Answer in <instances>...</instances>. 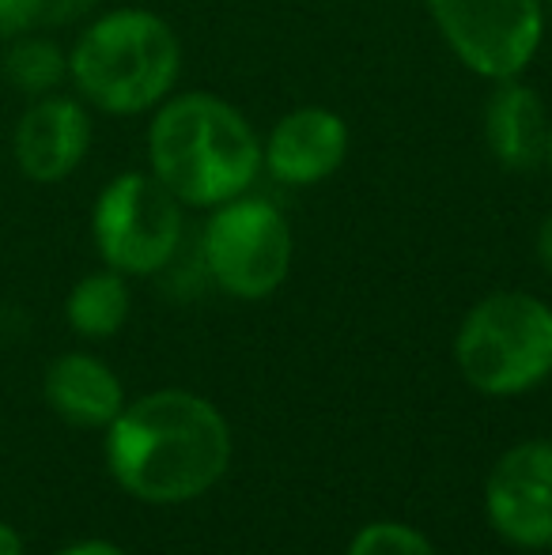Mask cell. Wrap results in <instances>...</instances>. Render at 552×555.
Wrapping results in <instances>:
<instances>
[{
  "mask_svg": "<svg viewBox=\"0 0 552 555\" xmlns=\"http://www.w3.org/2000/svg\"><path fill=\"white\" fill-rule=\"evenodd\" d=\"M534 249H538V261H541V269L552 276V212L541 220L538 227V238H534Z\"/></svg>",
  "mask_w": 552,
  "mask_h": 555,
  "instance_id": "obj_17",
  "label": "cell"
},
{
  "mask_svg": "<svg viewBox=\"0 0 552 555\" xmlns=\"http://www.w3.org/2000/svg\"><path fill=\"white\" fill-rule=\"evenodd\" d=\"M42 397L57 420L80 431H106L126 409V386L91 351H65L46 366Z\"/></svg>",
  "mask_w": 552,
  "mask_h": 555,
  "instance_id": "obj_12",
  "label": "cell"
},
{
  "mask_svg": "<svg viewBox=\"0 0 552 555\" xmlns=\"http://www.w3.org/2000/svg\"><path fill=\"white\" fill-rule=\"evenodd\" d=\"M352 132L333 106H295L261 137V170L287 190H314L348 163Z\"/></svg>",
  "mask_w": 552,
  "mask_h": 555,
  "instance_id": "obj_10",
  "label": "cell"
},
{
  "mask_svg": "<svg viewBox=\"0 0 552 555\" xmlns=\"http://www.w3.org/2000/svg\"><path fill=\"white\" fill-rule=\"evenodd\" d=\"M0 555H27L23 537L15 533V526H8V521H0Z\"/></svg>",
  "mask_w": 552,
  "mask_h": 555,
  "instance_id": "obj_19",
  "label": "cell"
},
{
  "mask_svg": "<svg viewBox=\"0 0 552 555\" xmlns=\"http://www.w3.org/2000/svg\"><path fill=\"white\" fill-rule=\"evenodd\" d=\"M129 314H133V292H129V276L114 269L88 272L73 284L65 299V322L68 330L84 340H111L126 330Z\"/></svg>",
  "mask_w": 552,
  "mask_h": 555,
  "instance_id": "obj_13",
  "label": "cell"
},
{
  "mask_svg": "<svg viewBox=\"0 0 552 555\" xmlns=\"http://www.w3.org/2000/svg\"><path fill=\"white\" fill-rule=\"evenodd\" d=\"M147 170L185 208L235 201L261 178V132L216 91H175L152 114L144 132Z\"/></svg>",
  "mask_w": 552,
  "mask_h": 555,
  "instance_id": "obj_2",
  "label": "cell"
},
{
  "mask_svg": "<svg viewBox=\"0 0 552 555\" xmlns=\"http://www.w3.org/2000/svg\"><path fill=\"white\" fill-rule=\"evenodd\" d=\"M99 0H0V42L20 35H53L95 15Z\"/></svg>",
  "mask_w": 552,
  "mask_h": 555,
  "instance_id": "obj_15",
  "label": "cell"
},
{
  "mask_svg": "<svg viewBox=\"0 0 552 555\" xmlns=\"http://www.w3.org/2000/svg\"><path fill=\"white\" fill-rule=\"evenodd\" d=\"M549 4H552V0H545V8H549Z\"/></svg>",
  "mask_w": 552,
  "mask_h": 555,
  "instance_id": "obj_21",
  "label": "cell"
},
{
  "mask_svg": "<svg viewBox=\"0 0 552 555\" xmlns=\"http://www.w3.org/2000/svg\"><path fill=\"white\" fill-rule=\"evenodd\" d=\"M185 238V205L152 175L121 170L91 205V242L106 269L129 280L159 276Z\"/></svg>",
  "mask_w": 552,
  "mask_h": 555,
  "instance_id": "obj_5",
  "label": "cell"
},
{
  "mask_svg": "<svg viewBox=\"0 0 552 555\" xmlns=\"http://www.w3.org/2000/svg\"><path fill=\"white\" fill-rule=\"evenodd\" d=\"M0 76L4 83L30 99L53 95L68 83V50L50 35H20L12 42H4V57H0Z\"/></svg>",
  "mask_w": 552,
  "mask_h": 555,
  "instance_id": "obj_14",
  "label": "cell"
},
{
  "mask_svg": "<svg viewBox=\"0 0 552 555\" xmlns=\"http://www.w3.org/2000/svg\"><path fill=\"white\" fill-rule=\"evenodd\" d=\"M454 366L485 397H523L552 374V307L530 292H492L454 333Z\"/></svg>",
  "mask_w": 552,
  "mask_h": 555,
  "instance_id": "obj_4",
  "label": "cell"
},
{
  "mask_svg": "<svg viewBox=\"0 0 552 555\" xmlns=\"http://www.w3.org/2000/svg\"><path fill=\"white\" fill-rule=\"evenodd\" d=\"M201 261L223 295L261 302L277 295L292 276V223L273 201L258 197L254 190L223 201L208 208L205 231H201Z\"/></svg>",
  "mask_w": 552,
  "mask_h": 555,
  "instance_id": "obj_6",
  "label": "cell"
},
{
  "mask_svg": "<svg viewBox=\"0 0 552 555\" xmlns=\"http://www.w3.org/2000/svg\"><path fill=\"white\" fill-rule=\"evenodd\" d=\"M57 555H126V552L111 541H76V544H68V548H61Z\"/></svg>",
  "mask_w": 552,
  "mask_h": 555,
  "instance_id": "obj_18",
  "label": "cell"
},
{
  "mask_svg": "<svg viewBox=\"0 0 552 555\" xmlns=\"http://www.w3.org/2000/svg\"><path fill=\"white\" fill-rule=\"evenodd\" d=\"M182 80V38L159 12L121 4L80 23L68 46V88L106 117L152 114Z\"/></svg>",
  "mask_w": 552,
  "mask_h": 555,
  "instance_id": "obj_3",
  "label": "cell"
},
{
  "mask_svg": "<svg viewBox=\"0 0 552 555\" xmlns=\"http://www.w3.org/2000/svg\"><path fill=\"white\" fill-rule=\"evenodd\" d=\"M549 555H552V548H549Z\"/></svg>",
  "mask_w": 552,
  "mask_h": 555,
  "instance_id": "obj_22",
  "label": "cell"
},
{
  "mask_svg": "<svg viewBox=\"0 0 552 555\" xmlns=\"http://www.w3.org/2000/svg\"><path fill=\"white\" fill-rule=\"evenodd\" d=\"M545 170L552 175V117H549V144H545Z\"/></svg>",
  "mask_w": 552,
  "mask_h": 555,
  "instance_id": "obj_20",
  "label": "cell"
},
{
  "mask_svg": "<svg viewBox=\"0 0 552 555\" xmlns=\"http://www.w3.org/2000/svg\"><path fill=\"white\" fill-rule=\"evenodd\" d=\"M485 518L515 548H552V439H526L500 453L485 480Z\"/></svg>",
  "mask_w": 552,
  "mask_h": 555,
  "instance_id": "obj_8",
  "label": "cell"
},
{
  "mask_svg": "<svg viewBox=\"0 0 552 555\" xmlns=\"http://www.w3.org/2000/svg\"><path fill=\"white\" fill-rule=\"evenodd\" d=\"M549 111L538 88L515 76V80L492 83L480 111L485 147L503 170H538L545 167L549 144Z\"/></svg>",
  "mask_w": 552,
  "mask_h": 555,
  "instance_id": "obj_11",
  "label": "cell"
},
{
  "mask_svg": "<svg viewBox=\"0 0 552 555\" xmlns=\"http://www.w3.org/2000/svg\"><path fill=\"white\" fill-rule=\"evenodd\" d=\"M345 555H439L435 544L406 521H368L356 529Z\"/></svg>",
  "mask_w": 552,
  "mask_h": 555,
  "instance_id": "obj_16",
  "label": "cell"
},
{
  "mask_svg": "<svg viewBox=\"0 0 552 555\" xmlns=\"http://www.w3.org/2000/svg\"><path fill=\"white\" fill-rule=\"evenodd\" d=\"M427 20L465 73L515 80L545 42V0H424Z\"/></svg>",
  "mask_w": 552,
  "mask_h": 555,
  "instance_id": "obj_7",
  "label": "cell"
},
{
  "mask_svg": "<svg viewBox=\"0 0 552 555\" xmlns=\"http://www.w3.org/2000/svg\"><path fill=\"white\" fill-rule=\"evenodd\" d=\"M95 144L91 106L65 91L30 99L12 129V163L30 185H61L84 167Z\"/></svg>",
  "mask_w": 552,
  "mask_h": 555,
  "instance_id": "obj_9",
  "label": "cell"
},
{
  "mask_svg": "<svg viewBox=\"0 0 552 555\" xmlns=\"http://www.w3.org/2000/svg\"><path fill=\"white\" fill-rule=\"evenodd\" d=\"M106 468L126 495L178 506L208 495L231 468V427L208 397L155 389L106 427Z\"/></svg>",
  "mask_w": 552,
  "mask_h": 555,
  "instance_id": "obj_1",
  "label": "cell"
}]
</instances>
